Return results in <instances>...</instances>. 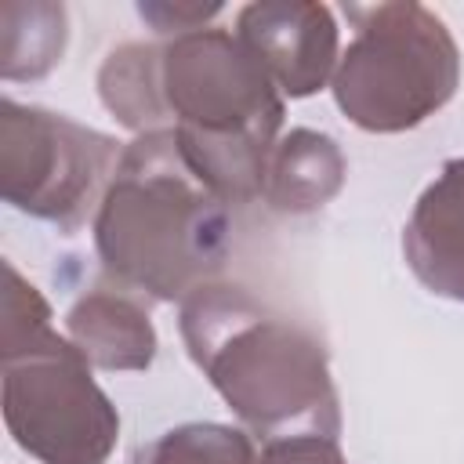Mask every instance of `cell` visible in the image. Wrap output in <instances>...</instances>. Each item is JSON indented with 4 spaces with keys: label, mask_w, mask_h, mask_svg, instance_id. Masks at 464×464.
I'll list each match as a JSON object with an SVG mask.
<instances>
[{
    "label": "cell",
    "mask_w": 464,
    "mask_h": 464,
    "mask_svg": "<svg viewBox=\"0 0 464 464\" xmlns=\"http://www.w3.org/2000/svg\"><path fill=\"white\" fill-rule=\"evenodd\" d=\"M228 203L192 170L174 127L138 134L94 210L102 268L127 290L185 301L228 257Z\"/></svg>",
    "instance_id": "obj_1"
},
{
    "label": "cell",
    "mask_w": 464,
    "mask_h": 464,
    "mask_svg": "<svg viewBox=\"0 0 464 464\" xmlns=\"http://www.w3.org/2000/svg\"><path fill=\"white\" fill-rule=\"evenodd\" d=\"M192 362L261 439L341 431V402L323 341L232 283H207L181 301Z\"/></svg>",
    "instance_id": "obj_2"
},
{
    "label": "cell",
    "mask_w": 464,
    "mask_h": 464,
    "mask_svg": "<svg viewBox=\"0 0 464 464\" xmlns=\"http://www.w3.org/2000/svg\"><path fill=\"white\" fill-rule=\"evenodd\" d=\"M160 87L192 170L232 207L265 192L283 98L228 29H196L160 47Z\"/></svg>",
    "instance_id": "obj_3"
},
{
    "label": "cell",
    "mask_w": 464,
    "mask_h": 464,
    "mask_svg": "<svg viewBox=\"0 0 464 464\" xmlns=\"http://www.w3.org/2000/svg\"><path fill=\"white\" fill-rule=\"evenodd\" d=\"M4 424L40 464H105L120 413L91 377L87 355L51 326V308L22 272L4 265Z\"/></svg>",
    "instance_id": "obj_4"
},
{
    "label": "cell",
    "mask_w": 464,
    "mask_h": 464,
    "mask_svg": "<svg viewBox=\"0 0 464 464\" xmlns=\"http://www.w3.org/2000/svg\"><path fill=\"white\" fill-rule=\"evenodd\" d=\"M355 25L334 72L337 109L370 134H402L435 116L460 83V51L446 22L413 4H348Z\"/></svg>",
    "instance_id": "obj_5"
},
{
    "label": "cell",
    "mask_w": 464,
    "mask_h": 464,
    "mask_svg": "<svg viewBox=\"0 0 464 464\" xmlns=\"http://www.w3.org/2000/svg\"><path fill=\"white\" fill-rule=\"evenodd\" d=\"M120 156L109 134L62 112L18 105L14 98L0 105V192L22 214L62 232H76L98 210Z\"/></svg>",
    "instance_id": "obj_6"
},
{
    "label": "cell",
    "mask_w": 464,
    "mask_h": 464,
    "mask_svg": "<svg viewBox=\"0 0 464 464\" xmlns=\"http://www.w3.org/2000/svg\"><path fill=\"white\" fill-rule=\"evenodd\" d=\"M236 36L290 98H308L337 72V22L326 4L261 0L236 18Z\"/></svg>",
    "instance_id": "obj_7"
},
{
    "label": "cell",
    "mask_w": 464,
    "mask_h": 464,
    "mask_svg": "<svg viewBox=\"0 0 464 464\" xmlns=\"http://www.w3.org/2000/svg\"><path fill=\"white\" fill-rule=\"evenodd\" d=\"M410 272L439 297L464 301V156L446 160L402 228Z\"/></svg>",
    "instance_id": "obj_8"
},
{
    "label": "cell",
    "mask_w": 464,
    "mask_h": 464,
    "mask_svg": "<svg viewBox=\"0 0 464 464\" xmlns=\"http://www.w3.org/2000/svg\"><path fill=\"white\" fill-rule=\"evenodd\" d=\"M65 330L98 370H149L156 359V330L145 308L116 290L83 294L69 308Z\"/></svg>",
    "instance_id": "obj_9"
},
{
    "label": "cell",
    "mask_w": 464,
    "mask_h": 464,
    "mask_svg": "<svg viewBox=\"0 0 464 464\" xmlns=\"http://www.w3.org/2000/svg\"><path fill=\"white\" fill-rule=\"evenodd\" d=\"M344 170V152L330 134L297 127L276 141L261 196L279 214H312L341 192Z\"/></svg>",
    "instance_id": "obj_10"
},
{
    "label": "cell",
    "mask_w": 464,
    "mask_h": 464,
    "mask_svg": "<svg viewBox=\"0 0 464 464\" xmlns=\"http://www.w3.org/2000/svg\"><path fill=\"white\" fill-rule=\"evenodd\" d=\"M98 94L105 109L130 130L149 134L170 127L163 87H160V47L152 44H123L116 47L98 72Z\"/></svg>",
    "instance_id": "obj_11"
},
{
    "label": "cell",
    "mask_w": 464,
    "mask_h": 464,
    "mask_svg": "<svg viewBox=\"0 0 464 464\" xmlns=\"http://www.w3.org/2000/svg\"><path fill=\"white\" fill-rule=\"evenodd\" d=\"M69 25L62 4H4L0 7V72L4 80H40L65 51Z\"/></svg>",
    "instance_id": "obj_12"
},
{
    "label": "cell",
    "mask_w": 464,
    "mask_h": 464,
    "mask_svg": "<svg viewBox=\"0 0 464 464\" xmlns=\"http://www.w3.org/2000/svg\"><path fill=\"white\" fill-rule=\"evenodd\" d=\"M127 464H257L250 435L228 424H181L134 450Z\"/></svg>",
    "instance_id": "obj_13"
},
{
    "label": "cell",
    "mask_w": 464,
    "mask_h": 464,
    "mask_svg": "<svg viewBox=\"0 0 464 464\" xmlns=\"http://www.w3.org/2000/svg\"><path fill=\"white\" fill-rule=\"evenodd\" d=\"M257 464H344V453L330 435H294L272 439L261 450Z\"/></svg>",
    "instance_id": "obj_14"
},
{
    "label": "cell",
    "mask_w": 464,
    "mask_h": 464,
    "mask_svg": "<svg viewBox=\"0 0 464 464\" xmlns=\"http://www.w3.org/2000/svg\"><path fill=\"white\" fill-rule=\"evenodd\" d=\"M145 22H152L160 33H196V29H207V22L214 14H221V4H210V7H188V4H141L138 7Z\"/></svg>",
    "instance_id": "obj_15"
}]
</instances>
